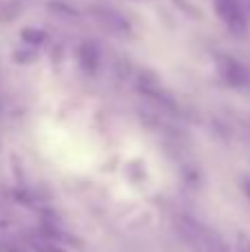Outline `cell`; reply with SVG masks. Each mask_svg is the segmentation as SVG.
<instances>
[{"mask_svg":"<svg viewBox=\"0 0 250 252\" xmlns=\"http://www.w3.org/2000/svg\"><path fill=\"white\" fill-rule=\"evenodd\" d=\"M235 252H250V237L246 232H239L235 239Z\"/></svg>","mask_w":250,"mask_h":252,"instance_id":"ba28073f","label":"cell"},{"mask_svg":"<svg viewBox=\"0 0 250 252\" xmlns=\"http://www.w3.org/2000/svg\"><path fill=\"white\" fill-rule=\"evenodd\" d=\"M75 62L78 69L89 78H95L102 69V49L93 40H82L75 47Z\"/></svg>","mask_w":250,"mask_h":252,"instance_id":"277c9868","label":"cell"},{"mask_svg":"<svg viewBox=\"0 0 250 252\" xmlns=\"http://www.w3.org/2000/svg\"><path fill=\"white\" fill-rule=\"evenodd\" d=\"M97 20L102 22L104 29L113 31V33H131L128 20L122 13H115V11H111V9H100V11H97Z\"/></svg>","mask_w":250,"mask_h":252,"instance_id":"5b68a950","label":"cell"},{"mask_svg":"<svg viewBox=\"0 0 250 252\" xmlns=\"http://www.w3.org/2000/svg\"><path fill=\"white\" fill-rule=\"evenodd\" d=\"M20 40H22V44H27V47L42 49L44 44L49 42V33H47V29H42V27H22Z\"/></svg>","mask_w":250,"mask_h":252,"instance_id":"8992f818","label":"cell"},{"mask_svg":"<svg viewBox=\"0 0 250 252\" xmlns=\"http://www.w3.org/2000/svg\"><path fill=\"white\" fill-rule=\"evenodd\" d=\"M215 69L219 80L230 89H248L250 87V69L244 64L239 58L230 56V53H217L215 56Z\"/></svg>","mask_w":250,"mask_h":252,"instance_id":"3957f363","label":"cell"},{"mask_svg":"<svg viewBox=\"0 0 250 252\" xmlns=\"http://www.w3.org/2000/svg\"><path fill=\"white\" fill-rule=\"evenodd\" d=\"M38 58H40V49L27 47V44L11 53V60L16 62V64H31V62H35Z\"/></svg>","mask_w":250,"mask_h":252,"instance_id":"52a82bcc","label":"cell"},{"mask_svg":"<svg viewBox=\"0 0 250 252\" xmlns=\"http://www.w3.org/2000/svg\"><path fill=\"white\" fill-rule=\"evenodd\" d=\"M213 9H215L219 22L226 27L233 38L244 40L248 33V16L244 11L242 0H213Z\"/></svg>","mask_w":250,"mask_h":252,"instance_id":"7a4b0ae2","label":"cell"},{"mask_svg":"<svg viewBox=\"0 0 250 252\" xmlns=\"http://www.w3.org/2000/svg\"><path fill=\"white\" fill-rule=\"evenodd\" d=\"M175 230L182 235V239L188 244L193 252H228V246L224 244L217 232L206 228L204 223L195 221L193 217L180 215L175 219Z\"/></svg>","mask_w":250,"mask_h":252,"instance_id":"6da1fadb","label":"cell"}]
</instances>
